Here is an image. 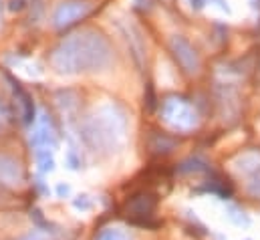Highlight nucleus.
Returning <instances> with one entry per match:
<instances>
[{"mask_svg":"<svg viewBox=\"0 0 260 240\" xmlns=\"http://www.w3.org/2000/svg\"><path fill=\"white\" fill-rule=\"evenodd\" d=\"M250 4H252L256 10H260V0H250Z\"/></svg>","mask_w":260,"mask_h":240,"instance_id":"nucleus-20","label":"nucleus"},{"mask_svg":"<svg viewBox=\"0 0 260 240\" xmlns=\"http://www.w3.org/2000/svg\"><path fill=\"white\" fill-rule=\"evenodd\" d=\"M228 218L234 222V224H238V226H248L250 224V220L244 216V212H240L238 208H228Z\"/></svg>","mask_w":260,"mask_h":240,"instance_id":"nucleus-14","label":"nucleus"},{"mask_svg":"<svg viewBox=\"0 0 260 240\" xmlns=\"http://www.w3.org/2000/svg\"><path fill=\"white\" fill-rule=\"evenodd\" d=\"M6 79L10 81V87L14 91V97L18 99L20 103V117H22V123L24 125H32L37 121V109H35V103H32V97L20 87L18 81H14L10 75H6Z\"/></svg>","mask_w":260,"mask_h":240,"instance_id":"nucleus-10","label":"nucleus"},{"mask_svg":"<svg viewBox=\"0 0 260 240\" xmlns=\"http://www.w3.org/2000/svg\"><path fill=\"white\" fill-rule=\"evenodd\" d=\"M24 6H26V0H10L8 10H10V12H20Z\"/></svg>","mask_w":260,"mask_h":240,"instance_id":"nucleus-16","label":"nucleus"},{"mask_svg":"<svg viewBox=\"0 0 260 240\" xmlns=\"http://www.w3.org/2000/svg\"><path fill=\"white\" fill-rule=\"evenodd\" d=\"M37 166H39V172H41V174H51V172L55 170L53 152H49V149L37 152Z\"/></svg>","mask_w":260,"mask_h":240,"instance_id":"nucleus-11","label":"nucleus"},{"mask_svg":"<svg viewBox=\"0 0 260 240\" xmlns=\"http://www.w3.org/2000/svg\"><path fill=\"white\" fill-rule=\"evenodd\" d=\"M95 240H131L129 234L123 230V228H117V226H109V228H103Z\"/></svg>","mask_w":260,"mask_h":240,"instance_id":"nucleus-12","label":"nucleus"},{"mask_svg":"<svg viewBox=\"0 0 260 240\" xmlns=\"http://www.w3.org/2000/svg\"><path fill=\"white\" fill-rule=\"evenodd\" d=\"M4 202V194H2V186H0V204Z\"/></svg>","mask_w":260,"mask_h":240,"instance_id":"nucleus-21","label":"nucleus"},{"mask_svg":"<svg viewBox=\"0 0 260 240\" xmlns=\"http://www.w3.org/2000/svg\"><path fill=\"white\" fill-rule=\"evenodd\" d=\"M73 206L77 210H89L91 208V200H89V196H79V198L73 200Z\"/></svg>","mask_w":260,"mask_h":240,"instance_id":"nucleus-15","label":"nucleus"},{"mask_svg":"<svg viewBox=\"0 0 260 240\" xmlns=\"http://www.w3.org/2000/svg\"><path fill=\"white\" fill-rule=\"evenodd\" d=\"M190 4H192L194 10H202V8L208 4V0H190Z\"/></svg>","mask_w":260,"mask_h":240,"instance_id":"nucleus-18","label":"nucleus"},{"mask_svg":"<svg viewBox=\"0 0 260 240\" xmlns=\"http://www.w3.org/2000/svg\"><path fill=\"white\" fill-rule=\"evenodd\" d=\"M246 240H250V238H246Z\"/></svg>","mask_w":260,"mask_h":240,"instance_id":"nucleus-23","label":"nucleus"},{"mask_svg":"<svg viewBox=\"0 0 260 240\" xmlns=\"http://www.w3.org/2000/svg\"><path fill=\"white\" fill-rule=\"evenodd\" d=\"M0 20H2V0H0Z\"/></svg>","mask_w":260,"mask_h":240,"instance_id":"nucleus-22","label":"nucleus"},{"mask_svg":"<svg viewBox=\"0 0 260 240\" xmlns=\"http://www.w3.org/2000/svg\"><path fill=\"white\" fill-rule=\"evenodd\" d=\"M111 63V47L97 31H81L63 39L51 55V65L59 73L101 71Z\"/></svg>","mask_w":260,"mask_h":240,"instance_id":"nucleus-1","label":"nucleus"},{"mask_svg":"<svg viewBox=\"0 0 260 240\" xmlns=\"http://www.w3.org/2000/svg\"><path fill=\"white\" fill-rule=\"evenodd\" d=\"M238 172L246 178V188L248 192L260 198V156L258 154H246L244 158L238 160Z\"/></svg>","mask_w":260,"mask_h":240,"instance_id":"nucleus-7","label":"nucleus"},{"mask_svg":"<svg viewBox=\"0 0 260 240\" xmlns=\"http://www.w3.org/2000/svg\"><path fill=\"white\" fill-rule=\"evenodd\" d=\"M30 145L35 147V152H41V149H57L59 141H57V131L53 127L51 119L43 113L41 119L35 121V129L30 133Z\"/></svg>","mask_w":260,"mask_h":240,"instance_id":"nucleus-6","label":"nucleus"},{"mask_svg":"<svg viewBox=\"0 0 260 240\" xmlns=\"http://www.w3.org/2000/svg\"><path fill=\"white\" fill-rule=\"evenodd\" d=\"M161 117L170 127L178 131H190L198 125L196 109L184 97H178V95H172L161 103Z\"/></svg>","mask_w":260,"mask_h":240,"instance_id":"nucleus-3","label":"nucleus"},{"mask_svg":"<svg viewBox=\"0 0 260 240\" xmlns=\"http://www.w3.org/2000/svg\"><path fill=\"white\" fill-rule=\"evenodd\" d=\"M91 12V4L89 2H81V0H69L61 2L53 14V24L57 28H67L71 24H75L77 20L85 18Z\"/></svg>","mask_w":260,"mask_h":240,"instance_id":"nucleus-5","label":"nucleus"},{"mask_svg":"<svg viewBox=\"0 0 260 240\" xmlns=\"http://www.w3.org/2000/svg\"><path fill=\"white\" fill-rule=\"evenodd\" d=\"M182 174H188V172H208V166L202 162V160H198V158H190V160H186V162H182L180 164V168H178Z\"/></svg>","mask_w":260,"mask_h":240,"instance_id":"nucleus-13","label":"nucleus"},{"mask_svg":"<svg viewBox=\"0 0 260 240\" xmlns=\"http://www.w3.org/2000/svg\"><path fill=\"white\" fill-rule=\"evenodd\" d=\"M24 182V168L16 158L0 154V186H20Z\"/></svg>","mask_w":260,"mask_h":240,"instance_id":"nucleus-9","label":"nucleus"},{"mask_svg":"<svg viewBox=\"0 0 260 240\" xmlns=\"http://www.w3.org/2000/svg\"><path fill=\"white\" fill-rule=\"evenodd\" d=\"M57 194H59L61 198H65V196L71 194V188H69L67 184H59V186H57Z\"/></svg>","mask_w":260,"mask_h":240,"instance_id":"nucleus-17","label":"nucleus"},{"mask_svg":"<svg viewBox=\"0 0 260 240\" xmlns=\"http://www.w3.org/2000/svg\"><path fill=\"white\" fill-rule=\"evenodd\" d=\"M22 240H43V238H41V234H28L26 238H22Z\"/></svg>","mask_w":260,"mask_h":240,"instance_id":"nucleus-19","label":"nucleus"},{"mask_svg":"<svg viewBox=\"0 0 260 240\" xmlns=\"http://www.w3.org/2000/svg\"><path fill=\"white\" fill-rule=\"evenodd\" d=\"M157 206V198L151 192H139L135 196H131L125 204V212L133 218H149L153 216Z\"/></svg>","mask_w":260,"mask_h":240,"instance_id":"nucleus-8","label":"nucleus"},{"mask_svg":"<svg viewBox=\"0 0 260 240\" xmlns=\"http://www.w3.org/2000/svg\"><path fill=\"white\" fill-rule=\"evenodd\" d=\"M125 131H127L125 113L113 103L101 105L85 121V139L95 147V152L97 147L103 152H115L123 143Z\"/></svg>","mask_w":260,"mask_h":240,"instance_id":"nucleus-2","label":"nucleus"},{"mask_svg":"<svg viewBox=\"0 0 260 240\" xmlns=\"http://www.w3.org/2000/svg\"><path fill=\"white\" fill-rule=\"evenodd\" d=\"M170 51L186 75H196L200 71V55L186 37H182V35L172 37L170 39Z\"/></svg>","mask_w":260,"mask_h":240,"instance_id":"nucleus-4","label":"nucleus"}]
</instances>
